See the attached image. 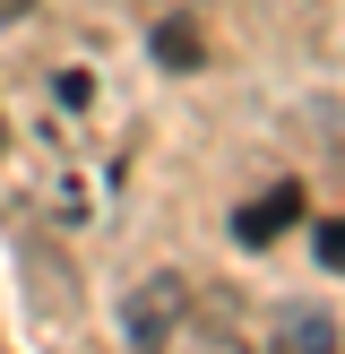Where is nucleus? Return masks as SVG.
<instances>
[{"mask_svg":"<svg viewBox=\"0 0 345 354\" xmlns=\"http://www.w3.org/2000/svg\"><path fill=\"white\" fill-rule=\"evenodd\" d=\"M172 328H181V277H147L121 303V337H130V354H164Z\"/></svg>","mask_w":345,"mask_h":354,"instance_id":"f257e3e1","label":"nucleus"},{"mask_svg":"<svg viewBox=\"0 0 345 354\" xmlns=\"http://www.w3.org/2000/svg\"><path fill=\"white\" fill-rule=\"evenodd\" d=\"M268 354H345V337H337V320H328L319 303H293V311H276Z\"/></svg>","mask_w":345,"mask_h":354,"instance_id":"f03ea898","label":"nucleus"},{"mask_svg":"<svg viewBox=\"0 0 345 354\" xmlns=\"http://www.w3.org/2000/svg\"><path fill=\"white\" fill-rule=\"evenodd\" d=\"M293 216H302V190H293V182H276V190H259L250 207H233V242H250V251H268V242L285 234Z\"/></svg>","mask_w":345,"mask_h":354,"instance_id":"7ed1b4c3","label":"nucleus"},{"mask_svg":"<svg viewBox=\"0 0 345 354\" xmlns=\"http://www.w3.org/2000/svg\"><path fill=\"white\" fill-rule=\"evenodd\" d=\"M155 61L164 69H199L207 61V44L190 35V17H164V26H155Z\"/></svg>","mask_w":345,"mask_h":354,"instance_id":"20e7f679","label":"nucleus"},{"mask_svg":"<svg viewBox=\"0 0 345 354\" xmlns=\"http://www.w3.org/2000/svg\"><path fill=\"white\" fill-rule=\"evenodd\" d=\"M319 259L345 277V216H337V225H319Z\"/></svg>","mask_w":345,"mask_h":354,"instance_id":"39448f33","label":"nucleus"},{"mask_svg":"<svg viewBox=\"0 0 345 354\" xmlns=\"http://www.w3.org/2000/svg\"><path fill=\"white\" fill-rule=\"evenodd\" d=\"M34 9V0H0V26H17V17H26Z\"/></svg>","mask_w":345,"mask_h":354,"instance_id":"423d86ee","label":"nucleus"},{"mask_svg":"<svg viewBox=\"0 0 345 354\" xmlns=\"http://www.w3.org/2000/svg\"><path fill=\"white\" fill-rule=\"evenodd\" d=\"M0 156H9V121H0Z\"/></svg>","mask_w":345,"mask_h":354,"instance_id":"0eeeda50","label":"nucleus"}]
</instances>
